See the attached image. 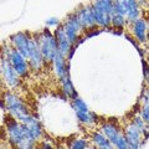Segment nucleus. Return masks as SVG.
Instances as JSON below:
<instances>
[{"instance_id": "nucleus-1", "label": "nucleus", "mask_w": 149, "mask_h": 149, "mask_svg": "<svg viewBox=\"0 0 149 149\" xmlns=\"http://www.w3.org/2000/svg\"><path fill=\"white\" fill-rule=\"evenodd\" d=\"M5 128H6L9 143L15 148H17L25 141H34V138L31 137V134L29 132V129L26 128V125L24 123L19 122V120L15 119L14 117H11L10 114H9V117L5 118ZM34 142H36V141H34Z\"/></svg>"}, {"instance_id": "nucleus-2", "label": "nucleus", "mask_w": 149, "mask_h": 149, "mask_svg": "<svg viewBox=\"0 0 149 149\" xmlns=\"http://www.w3.org/2000/svg\"><path fill=\"white\" fill-rule=\"evenodd\" d=\"M3 100L5 102L8 113L10 114L11 117L17 119L19 122H21V123L25 122V120L31 116L27 106L24 103V101H22L17 95H15L14 92H10V91L5 92L3 96Z\"/></svg>"}, {"instance_id": "nucleus-3", "label": "nucleus", "mask_w": 149, "mask_h": 149, "mask_svg": "<svg viewBox=\"0 0 149 149\" xmlns=\"http://www.w3.org/2000/svg\"><path fill=\"white\" fill-rule=\"evenodd\" d=\"M36 36H37V40H39L40 49H41V52H42L45 63H52L56 54L58 52L57 41H56L54 32H51L46 27L41 32L36 34Z\"/></svg>"}, {"instance_id": "nucleus-4", "label": "nucleus", "mask_w": 149, "mask_h": 149, "mask_svg": "<svg viewBox=\"0 0 149 149\" xmlns=\"http://www.w3.org/2000/svg\"><path fill=\"white\" fill-rule=\"evenodd\" d=\"M9 62L11 63V66L15 68V71L19 73L20 77H26L29 73V61L25 58L16 49H14L11 45H3V54Z\"/></svg>"}, {"instance_id": "nucleus-5", "label": "nucleus", "mask_w": 149, "mask_h": 149, "mask_svg": "<svg viewBox=\"0 0 149 149\" xmlns=\"http://www.w3.org/2000/svg\"><path fill=\"white\" fill-rule=\"evenodd\" d=\"M0 73H1V80L3 82H5V85L11 88V90H15L20 86V76L19 73L15 71V68L11 66V63L8 61V60L1 55L0 57Z\"/></svg>"}, {"instance_id": "nucleus-6", "label": "nucleus", "mask_w": 149, "mask_h": 149, "mask_svg": "<svg viewBox=\"0 0 149 149\" xmlns=\"http://www.w3.org/2000/svg\"><path fill=\"white\" fill-rule=\"evenodd\" d=\"M65 32L68 37V40L71 41V44L77 46V42L80 40V34L83 30V27L81 25L80 20H78V16L76 13H72L66 17V20L63 21V24H61Z\"/></svg>"}, {"instance_id": "nucleus-7", "label": "nucleus", "mask_w": 149, "mask_h": 149, "mask_svg": "<svg viewBox=\"0 0 149 149\" xmlns=\"http://www.w3.org/2000/svg\"><path fill=\"white\" fill-rule=\"evenodd\" d=\"M29 66L31 71H40L42 66L45 65V60L42 52H41L40 49V44L39 40H37L36 35L31 36V41H30V55H29Z\"/></svg>"}, {"instance_id": "nucleus-8", "label": "nucleus", "mask_w": 149, "mask_h": 149, "mask_svg": "<svg viewBox=\"0 0 149 149\" xmlns=\"http://www.w3.org/2000/svg\"><path fill=\"white\" fill-rule=\"evenodd\" d=\"M31 34L29 32H16L9 37L10 45L14 49H16L25 58H29L30 55V41H31Z\"/></svg>"}, {"instance_id": "nucleus-9", "label": "nucleus", "mask_w": 149, "mask_h": 149, "mask_svg": "<svg viewBox=\"0 0 149 149\" xmlns=\"http://www.w3.org/2000/svg\"><path fill=\"white\" fill-rule=\"evenodd\" d=\"M74 13L77 14L78 20H80L81 25H82V27H83V30L85 31H90V30H93V29H96L97 27L91 4L90 5H81Z\"/></svg>"}, {"instance_id": "nucleus-10", "label": "nucleus", "mask_w": 149, "mask_h": 149, "mask_svg": "<svg viewBox=\"0 0 149 149\" xmlns=\"http://www.w3.org/2000/svg\"><path fill=\"white\" fill-rule=\"evenodd\" d=\"M142 136H143V132L133 122H130L125 125L124 137L127 139L129 149H139V147L142 146V142H143Z\"/></svg>"}, {"instance_id": "nucleus-11", "label": "nucleus", "mask_w": 149, "mask_h": 149, "mask_svg": "<svg viewBox=\"0 0 149 149\" xmlns=\"http://www.w3.org/2000/svg\"><path fill=\"white\" fill-rule=\"evenodd\" d=\"M54 35L56 37V41H57V47H58V52L63 55L65 57L67 58V56L70 54V51L72 49V44L71 41L68 40V37L65 32L62 25H60L57 27H55V31H54Z\"/></svg>"}, {"instance_id": "nucleus-12", "label": "nucleus", "mask_w": 149, "mask_h": 149, "mask_svg": "<svg viewBox=\"0 0 149 149\" xmlns=\"http://www.w3.org/2000/svg\"><path fill=\"white\" fill-rule=\"evenodd\" d=\"M70 68H71V66L68 65L65 76L61 78V80H60V85H61V91L65 95V97L72 101V100H74V98H77V97H78V92L76 91V88H74V86H73V82L71 80Z\"/></svg>"}, {"instance_id": "nucleus-13", "label": "nucleus", "mask_w": 149, "mask_h": 149, "mask_svg": "<svg viewBox=\"0 0 149 149\" xmlns=\"http://www.w3.org/2000/svg\"><path fill=\"white\" fill-rule=\"evenodd\" d=\"M101 132L104 134L107 137V139H108L112 144H113V147H114V144L118 142V139L123 136L122 130H120L118 125L114 124V123H103L101 125Z\"/></svg>"}, {"instance_id": "nucleus-14", "label": "nucleus", "mask_w": 149, "mask_h": 149, "mask_svg": "<svg viewBox=\"0 0 149 149\" xmlns=\"http://www.w3.org/2000/svg\"><path fill=\"white\" fill-rule=\"evenodd\" d=\"M132 31L133 35L136 37V40L139 44H146L148 39V24L144 19H139L132 25Z\"/></svg>"}, {"instance_id": "nucleus-15", "label": "nucleus", "mask_w": 149, "mask_h": 149, "mask_svg": "<svg viewBox=\"0 0 149 149\" xmlns=\"http://www.w3.org/2000/svg\"><path fill=\"white\" fill-rule=\"evenodd\" d=\"M68 65H70V61H67V58L65 57L63 55H61L60 52L56 54L54 61H52V67H54V72L56 74V77H57L58 80H61L65 76Z\"/></svg>"}, {"instance_id": "nucleus-16", "label": "nucleus", "mask_w": 149, "mask_h": 149, "mask_svg": "<svg viewBox=\"0 0 149 149\" xmlns=\"http://www.w3.org/2000/svg\"><path fill=\"white\" fill-rule=\"evenodd\" d=\"M26 128L29 129V132L31 134V137L34 138V141H39V139L42 137V127H41V123L39 122V119L35 118V116H30L29 118H27L25 122H22Z\"/></svg>"}, {"instance_id": "nucleus-17", "label": "nucleus", "mask_w": 149, "mask_h": 149, "mask_svg": "<svg viewBox=\"0 0 149 149\" xmlns=\"http://www.w3.org/2000/svg\"><path fill=\"white\" fill-rule=\"evenodd\" d=\"M125 19L128 24L132 25L141 19V4L137 0H128V14Z\"/></svg>"}, {"instance_id": "nucleus-18", "label": "nucleus", "mask_w": 149, "mask_h": 149, "mask_svg": "<svg viewBox=\"0 0 149 149\" xmlns=\"http://www.w3.org/2000/svg\"><path fill=\"white\" fill-rule=\"evenodd\" d=\"M91 139L97 149H116L113 147V144L107 139V137L102 132H93Z\"/></svg>"}, {"instance_id": "nucleus-19", "label": "nucleus", "mask_w": 149, "mask_h": 149, "mask_svg": "<svg viewBox=\"0 0 149 149\" xmlns=\"http://www.w3.org/2000/svg\"><path fill=\"white\" fill-rule=\"evenodd\" d=\"M92 11H93V16H95L97 26L102 27V29H106V27L111 26V17H112V15H108V14H106L103 11L97 10V9H95L93 6H92Z\"/></svg>"}, {"instance_id": "nucleus-20", "label": "nucleus", "mask_w": 149, "mask_h": 149, "mask_svg": "<svg viewBox=\"0 0 149 149\" xmlns=\"http://www.w3.org/2000/svg\"><path fill=\"white\" fill-rule=\"evenodd\" d=\"M91 5L100 11H103L108 14V15H113V6H114L113 0H93Z\"/></svg>"}, {"instance_id": "nucleus-21", "label": "nucleus", "mask_w": 149, "mask_h": 149, "mask_svg": "<svg viewBox=\"0 0 149 149\" xmlns=\"http://www.w3.org/2000/svg\"><path fill=\"white\" fill-rule=\"evenodd\" d=\"M76 113V117L78 119V122L81 124L85 125H93L95 123H97L98 120V117H97L96 113L88 111V112H74Z\"/></svg>"}, {"instance_id": "nucleus-22", "label": "nucleus", "mask_w": 149, "mask_h": 149, "mask_svg": "<svg viewBox=\"0 0 149 149\" xmlns=\"http://www.w3.org/2000/svg\"><path fill=\"white\" fill-rule=\"evenodd\" d=\"M113 14H119V15L127 16L128 14V0H113Z\"/></svg>"}, {"instance_id": "nucleus-23", "label": "nucleus", "mask_w": 149, "mask_h": 149, "mask_svg": "<svg viewBox=\"0 0 149 149\" xmlns=\"http://www.w3.org/2000/svg\"><path fill=\"white\" fill-rule=\"evenodd\" d=\"M127 22V19L123 15H119V14H113L111 17V26H113L114 29H123Z\"/></svg>"}, {"instance_id": "nucleus-24", "label": "nucleus", "mask_w": 149, "mask_h": 149, "mask_svg": "<svg viewBox=\"0 0 149 149\" xmlns=\"http://www.w3.org/2000/svg\"><path fill=\"white\" fill-rule=\"evenodd\" d=\"M71 107L74 109V112H88V106L81 97H77L71 101Z\"/></svg>"}, {"instance_id": "nucleus-25", "label": "nucleus", "mask_w": 149, "mask_h": 149, "mask_svg": "<svg viewBox=\"0 0 149 149\" xmlns=\"http://www.w3.org/2000/svg\"><path fill=\"white\" fill-rule=\"evenodd\" d=\"M68 148L70 149H87L88 148V142L86 141V139L76 138V139H73V141L70 142Z\"/></svg>"}, {"instance_id": "nucleus-26", "label": "nucleus", "mask_w": 149, "mask_h": 149, "mask_svg": "<svg viewBox=\"0 0 149 149\" xmlns=\"http://www.w3.org/2000/svg\"><path fill=\"white\" fill-rule=\"evenodd\" d=\"M139 103H141V107L149 106V86L142 91V95L139 97Z\"/></svg>"}, {"instance_id": "nucleus-27", "label": "nucleus", "mask_w": 149, "mask_h": 149, "mask_svg": "<svg viewBox=\"0 0 149 149\" xmlns=\"http://www.w3.org/2000/svg\"><path fill=\"white\" fill-rule=\"evenodd\" d=\"M142 65H143V77H144V81L147 82V85L149 86V65L147 58H142Z\"/></svg>"}, {"instance_id": "nucleus-28", "label": "nucleus", "mask_w": 149, "mask_h": 149, "mask_svg": "<svg viewBox=\"0 0 149 149\" xmlns=\"http://www.w3.org/2000/svg\"><path fill=\"white\" fill-rule=\"evenodd\" d=\"M114 148L116 149H129L127 139H125V137H124V133H123V136L118 139V142L114 144Z\"/></svg>"}, {"instance_id": "nucleus-29", "label": "nucleus", "mask_w": 149, "mask_h": 149, "mask_svg": "<svg viewBox=\"0 0 149 149\" xmlns=\"http://www.w3.org/2000/svg\"><path fill=\"white\" fill-rule=\"evenodd\" d=\"M139 116L143 118V120L147 124H149V106H144L141 107V112H139Z\"/></svg>"}, {"instance_id": "nucleus-30", "label": "nucleus", "mask_w": 149, "mask_h": 149, "mask_svg": "<svg viewBox=\"0 0 149 149\" xmlns=\"http://www.w3.org/2000/svg\"><path fill=\"white\" fill-rule=\"evenodd\" d=\"M45 25L47 26V27H57V26H60L61 24H60V20L57 17H55V16H52V17H49L47 20L45 21Z\"/></svg>"}, {"instance_id": "nucleus-31", "label": "nucleus", "mask_w": 149, "mask_h": 149, "mask_svg": "<svg viewBox=\"0 0 149 149\" xmlns=\"http://www.w3.org/2000/svg\"><path fill=\"white\" fill-rule=\"evenodd\" d=\"M101 32H102V30H96V29L90 30V31H86V36H85V39H88V37H92V36H96V35L101 34Z\"/></svg>"}, {"instance_id": "nucleus-32", "label": "nucleus", "mask_w": 149, "mask_h": 149, "mask_svg": "<svg viewBox=\"0 0 149 149\" xmlns=\"http://www.w3.org/2000/svg\"><path fill=\"white\" fill-rule=\"evenodd\" d=\"M36 149H55L52 146H51L50 143H46V142H44V143H41V146H39V147H36Z\"/></svg>"}, {"instance_id": "nucleus-33", "label": "nucleus", "mask_w": 149, "mask_h": 149, "mask_svg": "<svg viewBox=\"0 0 149 149\" xmlns=\"http://www.w3.org/2000/svg\"><path fill=\"white\" fill-rule=\"evenodd\" d=\"M137 1H138L139 4H142V3H147V1H148V0H137Z\"/></svg>"}, {"instance_id": "nucleus-34", "label": "nucleus", "mask_w": 149, "mask_h": 149, "mask_svg": "<svg viewBox=\"0 0 149 149\" xmlns=\"http://www.w3.org/2000/svg\"><path fill=\"white\" fill-rule=\"evenodd\" d=\"M87 149H97V148H96V147H88Z\"/></svg>"}, {"instance_id": "nucleus-35", "label": "nucleus", "mask_w": 149, "mask_h": 149, "mask_svg": "<svg viewBox=\"0 0 149 149\" xmlns=\"http://www.w3.org/2000/svg\"><path fill=\"white\" fill-rule=\"evenodd\" d=\"M147 61H148V65H149V58H148V60H147Z\"/></svg>"}]
</instances>
